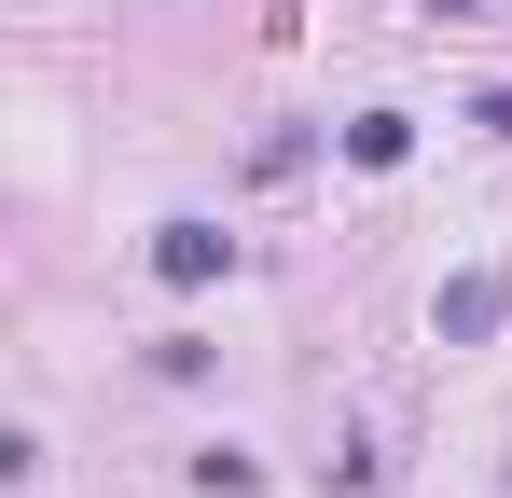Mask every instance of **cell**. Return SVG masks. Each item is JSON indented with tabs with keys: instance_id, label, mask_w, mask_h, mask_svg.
Segmentation results:
<instances>
[{
	"instance_id": "cell-4",
	"label": "cell",
	"mask_w": 512,
	"mask_h": 498,
	"mask_svg": "<svg viewBox=\"0 0 512 498\" xmlns=\"http://www.w3.org/2000/svg\"><path fill=\"white\" fill-rule=\"evenodd\" d=\"M471 125H499V139H512V83H499V97H485V111H471Z\"/></svg>"
},
{
	"instance_id": "cell-1",
	"label": "cell",
	"mask_w": 512,
	"mask_h": 498,
	"mask_svg": "<svg viewBox=\"0 0 512 498\" xmlns=\"http://www.w3.org/2000/svg\"><path fill=\"white\" fill-rule=\"evenodd\" d=\"M222 263H236V236H222V222H153V277H167V291H208Z\"/></svg>"
},
{
	"instance_id": "cell-3",
	"label": "cell",
	"mask_w": 512,
	"mask_h": 498,
	"mask_svg": "<svg viewBox=\"0 0 512 498\" xmlns=\"http://www.w3.org/2000/svg\"><path fill=\"white\" fill-rule=\"evenodd\" d=\"M402 153H416V125H402V111H346V166H374V180H388Z\"/></svg>"
},
{
	"instance_id": "cell-2",
	"label": "cell",
	"mask_w": 512,
	"mask_h": 498,
	"mask_svg": "<svg viewBox=\"0 0 512 498\" xmlns=\"http://www.w3.org/2000/svg\"><path fill=\"white\" fill-rule=\"evenodd\" d=\"M499 319H512V277H499V263H471V277L443 291V346H485Z\"/></svg>"
},
{
	"instance_id": "cell-5",
	"label": "cell",
	"mask_w": 512,
	"mask_h": 498,
	"mask_svg": "<svg viewBox=\"0 0 512 498\" xmlns=\"http://www.w3.org/2000/svg\"><path fill=\"white\" fill-rule=\"evenodd\" d=\"M429 14H471V0H429Z\"/></svg>"
}]
</instances>
